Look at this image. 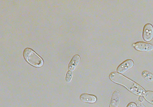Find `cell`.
Segmentation results:
<instances>
[{"label":"cell","instance_id":"3957f363","mask_svg":"<svg viewBox=\"0 0 153 107\" xmlns=\"http://www.w3.org/2000/svg\"><path fill=\"white\" fill-rule=\"evenodd\" d=\"M143 37L144 40L151 41L153 38V27L150 24H146L143 28Z\"/></svg>","mask_w":153,"mask_h":107},{"label":"cell","instance_id":"30bf717a","mask_svg":"<svg viewBox=\"0 0 153 107\" xmlns=\"http://www.w3.org/2000/svg\"><path fill=\"white\" fill-rule=\"evenodd\" d=\"M73 76V73L72 71L68 70L65 76V80L68 83L70 82Z\"/></svg>","mask_w":153,"mask_h":107},{"label":"cell","instance_id":"8992f818","mask_svg":"<svg viewBox=\"0 0 153 107\" xmlns=\"http://www.w3.org/2000/svg\"><path fill=\"white\" fill-rule=\"evenodd\" d=\"M80 99L82 102L85 103H93L96 100V97L93 95L83 93L80 96Z\"/></svg>","mask_w":153,"mask_h":107},{"label":"cell","instance_id":"6da1fadb","mask_svg":"<svg viewBox=\"0 0 153 107\" xmlns=\"http://www.w3.org/2000/svg\"><path fill=\"white\" fill-rule=\"evenodd\" d=\"M23 56L25 60L34 66L39 67L43 65L44 62L42 58L30 48H26L24 49Z\"/></svg>","mask_w":153,"mask_h":107},{"label":"cell","instance_id":"9c48e42d","mask_svg":"<svg viewBox=\"0 0 153 107\" xmlns=\"http://www.w3.org/2000/svg\"><path fill=\"white\" fill-rule=\"evenodd\" d=\"M143 96L148 102L153 105V92L149 91H146Z\"/></svg>","mask_w":153,"mask_h":107},{"label":"cell","instance_id":"7c38bea8","mask_svg":"<svg viewBox=\"0 0 153 107\" xmlns=\"http://www.w3.org/2000/svg\"><path fill=\"white\" fill-rule=\"evenodd\" d=\"M136 105L134 102H131L129 103L126 107H137Z\"/></svg>","mask_w":153,"mask_h":107},{"label":"cell","instance_id":"8fae6325","mask_svg":"<svg viewBox=\"0 0 153 107\" xmlns=\"http://www.w3.org/2000/svg\"><path fill=\"white\" fill-rule=\"evenodd\" d=\"M136 103L137 107H146L139 100H137Z\"/></svg>","mask_w":153,"mask_h":107},{"label":"cell","instance_id":"277c9868","mask_svg":"<svg viewBox=\"0 0 153 107\" xmlns=\"http://www.w3.org/2000/svg\"><path fill=\"white\" fill-rule=\"evenodd\" d=\"M134 65V62L131 59H128L124 61L118 66L117 68V71L120 73L122 74L132 68Z\"/></svg>","mask_w":153,"mask_h":107},{"label":"cell","instance_id":"7a4b0ae2","mask_svg":"<svg viewBox=\"0 0 153 107\" xmlns=\"http://www.w3.org/2000/svg\"><path fill=\"white\" fill-rule=\"evenodd\" d=\"M133 46L137 50L141 52H150L153 50V45L151 44L140 41L133 44Z\"/></svg>","mask_w":153,"mask_h":107},{"label":"cell","instance_id":"4fadbf2b","mask_svg":"<svg viewBox=\"0 0 153 107\" xmlns=\"http://www.w3.org/2000/svg\"><path fill=\"white\" fill-rule=\"evenodd\" d=\"M144 99V98L142 96H140V97L139 98V100L141 102L143 101Z\"/></svg>","mask_w":153,"mask_h":107},{"label":"cell","instance_id":"52a82bcc","mask_svg":"<svg viewBox=\"0 0 153 107\" xmlns=\"http://www.w3.org/2000/svg\"><path fill=\"white\" fill-rule=\"evenodd\" d=\"M80 58L78 55H74L72 58L68 65V69L71 71L74 70L78 64Z\"/></svg>","mask_w":153,"mask_h":107},{"label":"cell","instance_id":"ba28073f","mask_svg":"<svg viewBox=\"0 0 153 107\" xmlns=\"http://www.w3.org/2000/svg\"><path fill=\"white\" fill-rule=\"evenodd\" d=\"M141 75L143 79L146 81L149 82L153 81V74L151 72L144 71L142 72Z\"/></svg>","mask_w":153,"mask_h":107},{"label":"cell","instance_id":"5b68a950","mask_svg":"<svg viewBox=\"0 0 153 107\" xmlns=\"http://www.w3.org/2000/svg\"><path fill=\"white\" fill-rule=\"evenodd\" d=\"M119 92L115 91L112 93L110 101V107H118L120 101Z\"/></svg>","mask_w":153,"mask_h":107}]
</instances>
